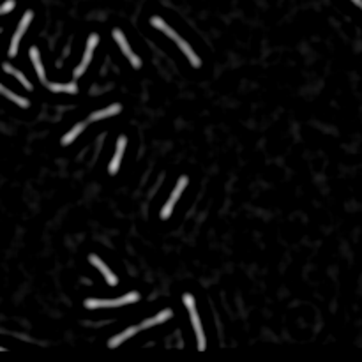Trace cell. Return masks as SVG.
Masks as SVG:
<instances>
[{"label": "cell", "mask_w": 362, "mask_h": 362, "mask_svg": "<svg viewBox=\"0 0 362 362\" xmlns=\"http://www.w3.org/2000/svg\"><path fill=\"white\" fill-rule=\"evenodd\" d=\"M140 301L138 292H129L127 295L121 299H112V301H104V299H87L85 301V307L87 309H98V307H119L124 306V304H129V302Z\"/></svg>", "instance_id": "6da1fadb"}, {"label": "cell", "mask_w": 362, "mask_h": 362, "mask_svg": "<svg viewBox=\"0 0 362 362\" xmlns=\"http://www.w3.org/2000/svg\"><path fill=\"white\" fill-rule=\"evenodd\" d=\"M175 42H177V44H179V48H181V50L184 51V55H186L187 59H189V62H191V64L195 65V67H200V65H201L200 57H198V55H196V53H195V51H193V48H191L189 44H187V42L184 41V39H181V38L177 39Z\"/></svg>", "instance_id": "8fae6325"}, {"label": "cell", "mask_w": 362, "mask_h": 362, "mask_svg": "<svg viewBox=\"0 0 362 362\" xmlns=\"http://www.w3.org/2000/svg\"><path fill=\"white\" fill-rule=\"evenodd\" d=\"M125 143H127V140H125V136H121V138H119V141H117L115 156H113L112 162H110V168H108L112 175H115V173L119 172V168H121V159H122V154H124Z\"/></svg>", "instance_id": "ba28073f"}, {"label": "cell", "mask_w": 362, "mask_h": 362, "mask_svg": "<svg viewBox=\"0 0 362 362\" xmlns=\"http://www.w3.org/2000/svg\"><path fill=\"white\" fill-rule=\"evenodd\" d=\"M85 127H87V122H80V124H76L75 127H73V129H71L69 133H67V135L62 138V145L73 143V141H75V140L78 138L80 135H81V131H83Z\"/></svg>", "instance_id": "e0dca14e"}, {"label": "cell", "mask_w": 362, "mask_h": 362, "mask_svg": "<svg viewBox=\"0 0 362 362\" xmlns=\"http://www.w3.org/2000/svg\"><path fill=\"white\" fill-rule=\"evenodd\" d=\"M2 350H4V348H0V352H2Z\"/></svg>", "instance_id": "44dd1931"}, {"label": "cell", "mask_w": 362, "mask_h": 362, "mask_svg": "<svg viewBox=\"0 0 362 362\" xmlns=\"http://www.w3.org/2000/svg\"><path fill=\"white\" fill-rule=\"evenodd\" d=\"M0 94H2L4 98H7V99H11V101H14L16 104H18V106H21V108H28V104H30V102H28L25 98H21V96H18V94L11 92L9 88H5L2 83H0Z\"/></svg>", "instance_id": "9a60e30c"}, {"label": "cell", "mask_w": 362, "mask_h": 362, "mask_svg": "<svg viewBox=\"0 0 362 362\" xmlns=\"http://www.w3.org/2000/svg\"><path fill=\"white\" fill-rule=\"evenodd\" d=\"M98 42H99V36H98V34H92V36L88 38V41H87V50H85V55H83V60H81V64H80L78 67L75 69V76H76V78L83 75L85 69H87V65L90 64V60H92L94 48L98 46Z\"/></svg>", "instance_id": "8992f818"}, {"label": "cell", "mask_w": 362, "mask_h": 362, "mask_svg": "<svg viewBox=\"0 0 362 362\" xmlns=\"http://www.w3.org/2000/svg\"><path fill=\"white\" fill-rule=\"evenodd\" d=\"M352 2H353L355 5H359V7L362 9V0H352Z\"/></svg>", "instance_id": "ffe728a7"}, {"label": "cell", "mask_w": 362, "mask_h": 362, "mask_svg": "<svg viewBox=\"0 0 362 362\" xmlns=\"http://www.w3.org/2000/svg\"><path fill=\"white\" fill-rule=\"evenodd\" d=\"M48 88L53 90V92H67V94H76L78 92V87L76 83H48Z\"/></svg>", "instance_id": "ac0fdd59"}, {"label": "cell", "mask_w": 362, "mask_h": 362, "mask_svg": "<svg viewBox=\"0 0 362 362\" xmlns=\"http://www.w3.org/2000/svg\"><path fill=\"white\" fill-rule=\"evenodd\" d=\"M138 330H140V327H129L127 330H124V332H121V334L115 336L113 339H110V341H108V346H110V348H115V346H119L121 343H124L125 339L133 338Z\"/></svg>", "instance_id": "5bb4252c"}, {"label": "cell", "mask_w": 362, "mask_h": 362, "mask_svg": "<svg viewBox=\"0 0 362 362\" xmlns=\"http://www.w3.org/2000/svg\"><path fill=\"white\" fill-rule=\"evenodd\" d=\"M122 112V106L119 102L112 104V106L104 108V110H99V112H94L90 115V121H99V119H104V117H113V115H119Z\"/></svg>", "instance_id": "7c38bea8"}, {"label": "cell", "mask_w": 362, "mask_h": 362, "mask_svg": "<svg viewBox=\"0 0 362 362\" xmlns=\"http://www.w3.org/2000/svg\"><path fill=\"white\" fill-rule=\"evenodd\" d=\"M28 53H30V60H32L34 69H36V73H38L39 80H41L42 83H46V73H44V65H42V62H41L39 50L36 46H32L30 50H28Z\"/></svg>", "instance_id": "9c48e42d"}, {"label": "cell", "mask_w": 362, "mask_h": 362, "mask_svg": "<svg viewBox=\"0 0 362 362\" xmlns=\"http://www.w3.org/2000/svg\"><path fill=\"white\" fill-rule=\"evenodd\" d=\"M172 316H173L172 309H162V311L158 313L156 316H152V318H149V320H145L143 323L140 325V329H149V327H154V325H161L166 320H170Z\"/></svg>", "instance_id": "30bf717a"}, {"label": "cell", "mask_w": 362, "mask_h": 362, "mask_svg": "<svg viewBox=\"0 0 362 362\" xmlns=\"http://www.w3.org/2000/svg\"><path fill=\"white\" fill-rule=\"evenodd\" d=\"M4 71H5V73H9V75H13L14 78L18 80L20 83H21L25 88H27V90H32V83H30V81H28V80L25 78V75L21 73V71L14 69V67H13L11 64H4Z\"/></svg>", "instance_id": "2e32d148"}, {"label": "cell", "mask_w": 362, "mask_h": 362, "mask_svg": "<svg viewBox=\"0 0 362 362\" xmlns=\"http://www.w3.org/2000/svg\"><path fill=\"white\" fill-rule=\"evenodd\" d=\"M150 23H152V27H156L158 30H161V32L166 34L168 38L173 39V41H177V39H179V36H177L175 30H173L172 27H168V25L164 23V21H162L159 16H152V18H150Z\"/></svg>", "instance_id": "4fadbf2b"}, {"label": "cell", "mask_w": 362, "mask_h": 362, "mask_svg": "<svg viewBox=\"0 0 362 362\" xmlns=\"http://www.w3.org/2000/svg\"><path fill=\"white\" fill-rule=\"evenodd\" d=\"M32 18H34V13H32V11H27V13L23 14V18H21V21H20L18 28H16V32H14V36H13V41H11L9 57H16V53H18L20 41H21V38H23L25 30L28 28V25H30Z\"/></svg>", "instance_id": "3957f363"}, {"label": "cell", "mask_w": 362, "mask_h": 362, "mask_svg": "<svg viewBox=\"0 0 362 362\" xmlns=\"http://www.w3.org/2000/svg\"><path fill=\"white\" fill-rule=\"evenodd\" d=\"M14 5H16V2H14V0H7V2H4V4L0 5V14L11 13V11L14 9Z\"/></svg>", "instance_id": "d6986e66"}, {"label": "cell", "mask_w": 362, "mask_h": 362, "mask_svg": "<svg viewBox=\"0 0 362 362\" xmlns=\"http://www.w3.org/2000/svg\"><path fill=\"white\" fill-rule=\"evenodd\" d=\"M88 260H90V263H92L94 267H96V269L101 270L102 276H104V279H106V283H108V284H112V286H117V283H119V279H117V276L113 274L112 270L108 269L106 263H104V261H102L101 258H99V256L90 255V258H88Z\"/></svg>", "instance_id": "52a82bcc"}, {"label": "cell", "mask_w": 362, "mask_h": 362, "mask_svg": "<svg viewBox=\"0 0 362 362\" xmlns=\"http://www.w3.org/2000/svg\"><path fill=\"white\" fill-rule=\"evenodd\" d=\"M184 304H186L187 311H189L191 323H193V327H195L196 338H198V348H200V350H205V336H203V329H201V322H200V318H198V313H196V306H195V299H193V295L186 293V295H184Z\"/></svg>", "instance_id": "7a4b0ae2"}, {"label": "cell", "mask_w": 362, "mask_h": 362, "mask_svg": "<svg viewBox=\"0 0 362 362\" xmlns=\"http://www.w3.org/2000/svg\"><path fill=\"white\" fill-rule=\"evenodd\" d=\"M113 38H115V41L119 42V46H121V50L124 51V55L129 59V62L133 64V67H135V69H140V67H141V60L138 59V55H136L135 51L131 50L129 42H127V39L124 38V34H122L119 28H115V30H113Z\"/></svg>", "instance_id": "5b68a950"}, {"label": "cell", "mask_w": 362, "mask_h": 362, "mask_svg": "<svg viewBox=\"0 0 362 362\" xmlns=\"http://www.w3.org/2000/svg\"><path fill=\"white\" fill-rule=\"evenodd\" d=\"M187 182H189V179H187L186 175H184V177H181V179H179V182H177L175 189H173L172 196H170V200L166 201V205H164V207H162V210H161V218H162V219H168V218H170V216H172L173 207H175L177 200H179V196H181L182 193H184V189H186Z\"/></svg>", "instance_id": "277c9868"}]
</instances>
